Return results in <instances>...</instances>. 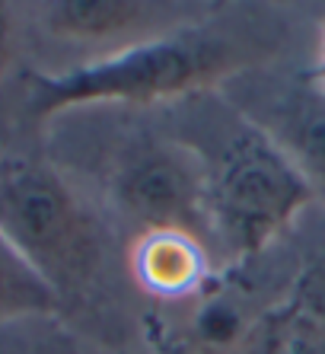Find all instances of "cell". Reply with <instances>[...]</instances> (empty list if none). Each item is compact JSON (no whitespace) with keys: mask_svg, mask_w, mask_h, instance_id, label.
Instances as JSON below:
<instances>
[{"mask_svg":"<svg viewBox=\"0 0 325 354\" xmlns=\"http://www.w3.org/2000/svg\"><path fill=\"white\" fill-rule=\"evenodd\" d=\"M134 274L150 294L182 297L204 278V246L188 233H144L134 246Z\"/></svg>","mask_w":325,"mask_h":354,"instance_id":"obj_6","label":"cell"},{"mask_svg":"<svg viewBox=\"0 0 325 354\" xmlns=\"http://www.w3.org/2000/svg\"><path fill=\"white\" fill-rule=\"evenodd\" d=\"M281 147L297 160L316 192L325 189V102H300V109H293L287 144Z\"/></svg>","mask_w":325,"mask_h":354,"instance_id":"obj_8","label":"cell"},{"mask_svg":"<svg viewBox=\"0 0 325 354\" xmlns=\"http://www.w3.org/2000/svg\"><path fill=\"white\" fill-rule=\"evenodd\" d=\"M61 297L48 281L0 236V322L29 319V316H57Z\"/></svg>","mask_w":325,"mask_h":354,"instance_id":"obj_7","label":"cell"},{"mask_svg":"<svg viewBox=\"0 0 325 354\" xmlns=\"http://www.w3.org/2000/svg\"><path fill=\"white\" fill-rule=\"evenodd\" d=\"M198 160L211 236L230 256H259L316 198V185L281 140L252 122L217 134L214 150Z\"/></svg>","mask_w":325,"mask_h":354,"instance_id":"obj_2","label":"cell"},{"mask_svg":"<svg viewBox=\"0 0 325 354\" xmlns=\"http://www.w3.org/2000/svg\"><path fill=\"white\" fill-rule=\"evenodd\" d=\"M245 41L214 26H176L128 48L99 55L64 74L35 77L29 109L48 118L90 106H154L188 96L243 71Z\"/></svg>","mask_w":325,"mask_h":354,"instance_id":"obj_1","label":"cell"},{"mask_svg":"<svg viewBox=\"0 0 325 354\" xmlns=\"http://www.w3.org/2000/svg\"><path fill=\"white\" fill-rule=\"evenodd\" d=\"M10 39H13V19H10V10L0 3V64L10 58Z\"/></svg>","mask_w":325,"mask_h":354,"instance_id":"obj_10","label":"cell"},{"mask_svg":"<svg viewBox=\"0 0 325 354\" xmlns=\"http://www.w3.org/2000/svg\"><path fill=\"white\" fill-rule=\"evenodd\" d=\"M0 236L57 297L90 288L102 268V239L93 214L64 176L41 160H0Z\"/></svg>","mask_w":325,"mask_h":354,"instance_id":"obj_3","label":"cell"},{"mask_svg":"<svg viewBox=\"0 0 325 354\" xmlns=\"http://www.w3.org/2000/svg\"><path fill=\"white\" fill-rule=\"evenodd\" d=\"M109 195L144 233H211L204 169L198 153L176 140L138 138L109 166Z\"/></svg>","mask_w":325,"mask_h":354,"instance_id":"obj_4","label":"cell"},{"mask_svg":"<svg viewBox=\"0 0 325 354\" xmlns=\"http://www.w3.org/2000/svg\"><path fill=\"white\" fill-rule=\"evenodd\" d=\"M182 23H169L166 10L140 0H61L45 10V29L55 39L77 45H109V51L138 45Z\"/></svg>","mask_w":325,"mask_h":354,"instance_id":"obj_5","label":"cell"},{"mask_svg":"<svg viewBox=\"0 0 325 354\" xmlns=\"http://www.w3.org/2000/svg\"><path fill=\"white\" fill-rule=\"evenodd\" d=\"M0 354H80V348L57 316H29L0 322Z\"/></svg>","mask_w":325,"mask_h":354,"instance_id":"obj_9","label":"cell"},{"mask_svg":"<svg viewBox=\"0 0 325 354\" xmlns=\"http://www.w3.org/2000/svg\"><path fill=\"white\" fill-rule=\"evenodd\" d=\"M316 74H319V83L325 90V23H322V32H319V58H316Z\"/></svg>","mask_w":325,"mask_h":354,"instance_id":"obj_11","label":"cell"}]
</instances>
